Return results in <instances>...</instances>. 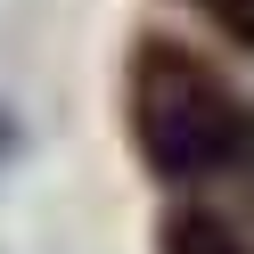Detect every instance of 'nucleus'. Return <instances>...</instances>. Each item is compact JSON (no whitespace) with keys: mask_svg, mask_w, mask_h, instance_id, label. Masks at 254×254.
<instances>
[{"mask_svg":"<svg viewBox=\"0 0 254 254\" xmlns=\"http://www.w3.org/2000/svg\"><path fill=\"white\" fill-rule=\"evenodd\" d=\"M123 107H131V139L148 156L156 181L189 189V181H213V172L246 164L254 156V107L205 66L197 50L148 33L131 50V74H123Z\"/></svg>","mask_w":254,"mask_h":254,"instance_id":"1","label":"nucleus"},{"mask_svg":"<svg viewBox=\"0 0 254 254\" xmlns=\"http://www.w3.org/2000/svg\"><path fill=\"white\" fill-rule=\"evenodd\" d=\"M156 254H246V238L205 205H172L164 230H156Z\"/></svg>","mask_w":254,"mask_h":254,"instance_id":"2","label":"nucleus"},{"mask_svg":"<svg viewBox=\"0 0 254 254\" xmlns=\"http://www.w3.org/2000/svg\"><path fill=\"white\" fill-rule=\"evenodd\" d=\"M197 8H205V17H213L221 33L238 41V50H254V0H197Z\"/></svg>","mask_w":254,"mask_h":254,"instance_id":"3","label":"nucleus"}]
</instances>
